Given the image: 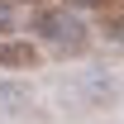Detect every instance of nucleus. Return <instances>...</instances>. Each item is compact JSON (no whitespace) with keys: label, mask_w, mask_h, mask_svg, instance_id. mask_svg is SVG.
Listing matches in <instances>:
<instances>
[{"label":"nucleus","mask_w":124,"mask_h":124,"mask_svg":"<svg viewBox=\"0 0 124 124\" xmlns=\"http://www.w3.org/2000/svg\"><path fill=\"white\" fill-rule=\"evenodd\" d=\"M77 10H100V5H110V0H72Z\"/></svg>","instance_id":"nucleus-4"},{"label":"nucleus","mask_w":124,"mask_h":124,"mask_svg":"<svg viewBox=\"0 0 124 124\" xmlns=\"http://www.w3.org/2000/svg\"><path fill=\"white\" fill-rule=\"evenodd\" d=\"M38 62H43V53H38L29 38H0V67H5V72H29Z\"/></svg>","instance_id":"nucleus-2"},{"label":"nucleus","mask_w":124,"mask_h":124,"mask_svg":"<svg viewBox=\"0 0 124 124\" xmlns=\"http://www.w3.org/2000/svg\"><path fill=\"white\" fill-rule=\"evenodd\" d=\"M119 43H124V38H119Z\"/></svg>","instance_id":"nucleus-5"},{"label":"nucleus","mask_w":124,"mask_h":124,"mask_svg":"<svg viewBox=\"0 0 124 124\" xmlns=\"http://www.w3.org/2000/svg\"><path fill=\"white\" fill-rule=\"evenodd\" d=\"M15 29V15H10V10H0V33H10Z\"/></svg>","instance_id":"nucleus-3"},{"label":"nucleus","mask_w":124,"mask_h":124,"mask_svg":"<svg viewBox=\"0 0 124 124\" xmlns=\"http://www.w3.org/2000/svg\"><path fill=\"white\" fill-rule=\"evenodd\" d=\"M33 33L38 38H48V43H57L62 53H81L86 48V24H81L72 10H38L33 15Z\"/></svg>","instance_id":"nucleus-1"}]
</instances>
